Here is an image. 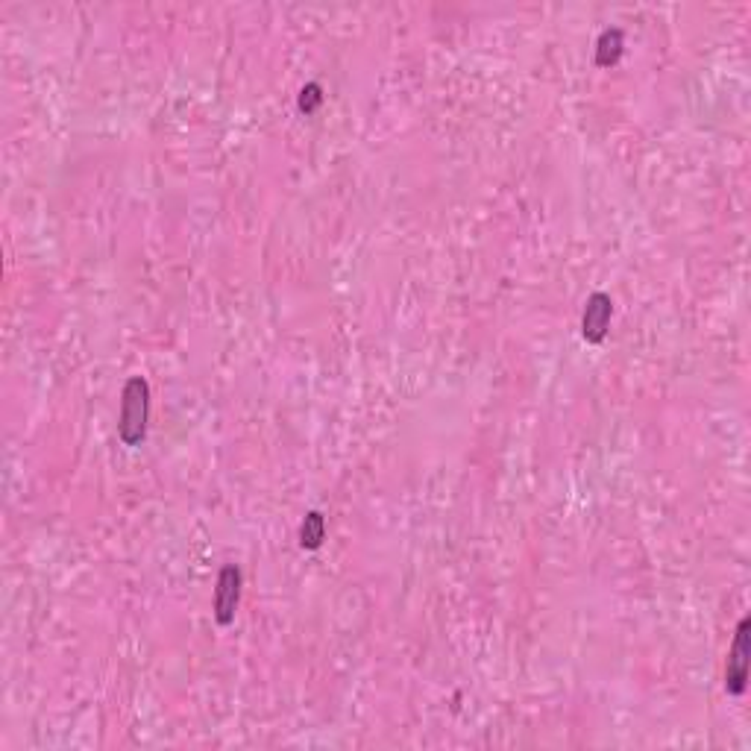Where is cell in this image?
<instances>
[{
    "label": "cell",
    "mask_w": 751,
    "mask_h": 751,
    "mask_svg": "<svg viewBox=\"0 0 751 751\" xmlns=\"http://www.w3.org/2000/svg\"><path fill=\"white\" fill-rule=\"evenodd\" d=\"M749 617L740 619L731 652H728V666H725V690L731 696H743L749 684Z\"/></svg>",
    "instance_id": "cell-2"
},
{
    "label": "cell",
    "mask_w": 751,
    "mask_h": 751,
    "mask_svg": "<svg viewBox=\"0 0 751 751\" xmlns=\"http://www.w3.org/2000/svg\"><path fill=\"white\" fill-rule=\"evenodd\" d=\"M241 599V573L238 567H223L218 575V587H215V619L221 625H229L235 619V608Z\"/></svg>",
    "instance_id": "cell-4"
},
{
    "label": "cell",
    "mask_w": 751,
    "mask_h": 751,
    "mask_svg": "<svg viewBox=\"0 0 751 751\" xmlns=\"http://www.w3.org/2000/svg\"><path fill=\"white\" fill-rule=\"evenodd\" d=\"M619 56H622V33L619 30H605L602 39H599V47H596V65L608 68L614 65Z\"/></svg>",
    "instance_id": "cell-5"
},
{
    "label": "cell",
    "mask_w": 751,
    "mask_h": 751,
    "mask_svg": "<svg viewBox=\"0 0 751 751\" xmlns=\"http://www.w3.org/2000/svg\"><path fill=\"white\" fill-rule=\"evenodd\" d=\"M320 103H323V89H320L317 83H309L306 89L300 91V109H303L306 115H311Z\"/></svg>",
    "instance_id": "cell-7"
},
{
    "label": "cell",
    "mask_w": 751,
    "mask_h": 751,
    "mask_svg": "<svg viewBox=\"0 0 751 751\" xmlns=\"http://www.w3.org/2000/svg\"><path fill=\"white\" fill-rule=\"evenodd\" d=\"M611 314H614V300L608 294H602V291L590 294L584 317H581V335H584V341L602 344L605 335H608V326H611Z\"/></svg>",
    "instance_id": "cell-3"
},
{
    "label": "cell",
    "mask_w": 751,
    "mask_h": 751,
    "mask_svg": "<svg viewBox=\"0 0 751 751\" xmlns=\"http://www.w3.org/2000/svg\"><path fill=\"white\" fill-rule=\"evenodd\" d=\"M147 414H150V388L141 376H133L121 394V420L118 435L127 446L144 441L147 435Z\"/></svg>",
    "instance_id": "cell-1"
},
{
    "label": "cell",
    "mask_w": 751,
    "mask_h": 751,
    "mask_svg": "<svg viewBox=\"0 0 751 751\" xmlns=\"http://www.w3.org/2000/svg\"><path fill=\"white\" fill-rule=\"evenodd\" d=\"M323 540H326V520L317 511H309L303 526H300V543H303V549H317Z\"/></svg>",
    "instance_id": "cell-6"
}]
</instances>
